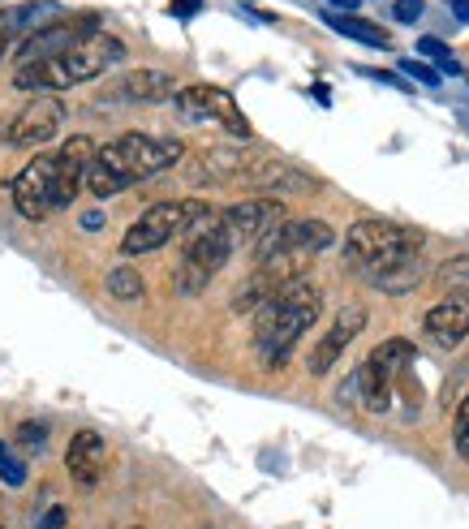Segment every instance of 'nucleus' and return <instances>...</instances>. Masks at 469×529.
Masks as SVG:
<instances>
[{"mask_svg": "<svg viewBox=\"0 0 469 529\" xmlns=\"http://www.w3.org/2000/svg\"><path fill=\"white\" fill-rule=\"evenodd\" d=\"M181 155H186V147H181L177 138H155V134L130 130V134L112 138L108 147L95 151V164L87 173V190L95 198H112L138 181L168 173L173 164H181Z\"/></svg>", "mask_w": 469, "mask_h": 529, "instance_id": "obj_1", "label": "nucleus"}, {"mask_svg": "<svg viewBox=\"0 0 469 529\" xmlns=\"http://www.w3.org/2000/svg\"><path fill=\"white\" fill-rule=\"evenodd\" d=\"M319 314H323V289L310 280L289 284L276 302H267L259 314H254V349H259L263 366L280 370L289 362L297 340L319 323Z\"/></svg>", "mask_w": 469, "mask_h": 529, "instance_id": "obj_2", "label": "nucleus"}, {"mask_svg": "<svg viewBox=\"0 0 469 529\" xmlns=\"http://www.w3.org/2000/svg\"><path fill=\"white\" fill-rule=\"evenodd\" d=\"M125 48L117 35L99 31L91 39H82L78 48H69L52 61H35V65H18L13 69V87L18 91H31V95H56V91H69L78 82H91L108 69H117L125 61Z\"/></svg>", "mask_w": 469, "mask_h": 529, "instance_id": "obj_3", "label": "nucleus"}, {"mask_svg": "<svg viewBox=\"0 0 469 529\" xmlns=\"http://www.w3.org/2000/svg\"><path fill=\"white\" fill-rule=\"evenodd\" d=\"M237 241L229 237V228L220 224V216H207L203 224L190 228V241H186V254H181V263L173 271V289L181 297H194L203 293L211 280L224 271V263L233 259Z\"/></svg>", "mask_w": 469, "mask_h": 529, "instance_id": "obj_4", "label": "nucleus"}, {"mask_svg": "<svg viewBox=\"0 0 469 529\" xmlns=\"http://www.w3.org/2000/svg\"><path fill=\"white\" fill-rule=\"evenodd\" d=\"M207 216H216V211H211V203H203V198H168V203H155L125 228L121 254H130V259L134 254H151V250L168 246L173 237L190 233V228L203 224Z\"/></svg>", "mask_w": 469, "mask_h": 529, "instance_id": "obj_5", "label": "nucleus"}, {"mask_svg": "<svg viewBox=\"0 0 469 529\" xmlns=\"http://www.w3.org/2000/svg\"><path fill=\"white\" fill-rule=\"evenodd\" d=\"M409 362H414V345L409 340H383V345H375L371 353H366V362L358 366V375H349L345 383H340V392L349 396H358L371 413H383L392 405V388H396V379L409 370Z\"/></svg>", "mask_w": 469, "mask_h": 529, "instance_id": "obj_6", "label": "nucleus"}, {"mask_svg": "<svg viewBox=\"0 0 469 529\" xmlns=\"http://www.w3.org/2000/svg\"><path fill=\"white\" fill-rule=\"evenodd\" d=\"M409 246H426L422 228H409V224H396V220H358L345 233V263L366 271L371 263H379L383 254L409 250Z\"/></svg>", "mask_w": 469, "mask_h": 529, "instance_id": "obj_7", "label": "nucleus"}, {"mask_svg": "<svg viewBox=\"0 0 469 529\" xmlns=\"http://www.w3.org/2000/svg\"><path fill=\"white\" fill-rule=\"evenodd\" d=\"M56 168H61V151H39L31 164L13 177L9 194L22 220H48L52 216V190H56Z\"/></svg>", "mask_w": 469, "mask_h": 529, "instance_id": "obj_8", "label": "nucleus"}, {"mask_svg": "<svg viewBox=\"0 0 469 529\" xmlns=\"http://www.w3.org/2000/svg\"><path fill=\"white\" fill-rule=\"evenodd\" d=\"M332 241H336V233L328 220L297 216V220H284L280 228H272L263 241H254V263L272 259V254H323Z\"/></svg>", "mask_w": 469, "mask_h": 529, "instance_id": "obj_9", "label": "nucleus"}, {"mask_svg": "<svg viewBox=\"0 0 469 529\" xmlns=\"http://www.w3.org/2000/svg\"><path fill=\"white\" fill-rule=\"evenodd\" d=\"M177 112L186 121H220L224 130H229L233 138H250V121L237 112L233 95L224 87H211V82H194V87H181L177 91Z\"/></svg>", "mask_w": 469, "mask_h": 529, "instance_id": "obj_10", "label": "nucleus"}, {"mask_svg": "<svg viewBox=\"0 0 469 529\" xmlns=\"http://www.w3.org/2000/svg\"><path fill=\"white\" fill-rule=\"evenodd\" d=\"M99 35V13H78V18H61L52 26H39L35 35H26V44L18 48V65H35V61H52L69 48H78L82 39Z\"/></svg>", "mask_w": 469, "mask_h": 529, "instance_id": "obj_11", "label": "nucleus"}, {"mask_svg": "<svg viewBox=\"0 0 469 529\" xmlns=\"http://www.w3.org/2000/svg\"><path fill=\"white\" fill-rule=\"evenodd\" d=\"M65 121V104L56 95H35L31 104H22L13 117L5 121V142L9 147H44V142L61 130Z\"/></svg>", "mask_w": 469, "mask_h": 529, "instance_id": "obj_12", "label": "nucleus"}, {"mask_svg": "<svg viewBox=\"0 0 469 529\" xmlns=\"http://www.w3.org/2000/svg\"><path fill=\"white\" fill-rule=\"evenodd\" d=\"M284 220H289V211H284V203L280 198H267V194H254V198H241V203H233V207H224L220 211V224L229 228V237L237 241H263L272 228H280Z\"/></svg>", "mask_w": 469, "mask_h": 529, "instance_id": "obj_13", "label": "nucleus"}, {"mask_svg": "<svg viewBox=\"0 0 469 529\" xmlns=\"http://www.w3.org/2000/svg\"><path fill=\"white\" fill-rule=\"evenodd\" d=\"M362 327H366V306H340L336 310V319L328 323V332L319 336V345H315V353H310V375H328V370L345 357V349L353 345V340L362 336Z\"/></svg>", "mask_w": 469, "mask_h": 529, "instance_id": "obj_14", "label": "nucleus"}, {"mask_svg": "<svg viewBox=\"0 0 469 529\" xmlns=\"http://www.w3.org/2000/svg\"><path fill=\"white\" fill-rule=\"evenodd\" d=\"M95 142L87 134H74L61 147V168H56V190H52V211H65L78 198V190L87 185V173L95 164Z\"/></svg>", "mask_w": 469, "mask_h": 529, "instance_id": "obj_15", "label": "nucleus"}, {"mask_svg": "<svg viewBox=\"0 0 469 529\" xmlns=\"http://www.w3.org/2000/svg\"><path fill=\"white\" fill-rule=\"evenodd\" d=\"M362 276L371 280L379 293H409V289H418V280L426 276L422 246H409V250H392V254H383V259L366 267Z\"/></svg>", "mask_w": 469, "mask_h": 529, "instance_id": "obj_16", "label": "nucleus"}, {"mask_svg": "<svg viewBox=\"0 0 469 529\" xmlns=\"http://www.w3.org/2000/svg\"><path fill=\"white\" fill-rule=\"evenodd\" d=\"M246 181H250L259 194H267V198H280V194H315V190H323L319 177H310L306 168H297V164H289V160H254V168L246 173Z\"/></svg>", "mask_w": 469, "mask_h": 529, "instance_id": "obj_17", "label": "nucleus"}, {"mask_svg": "<svg viewBox=\"0 0 469 529\" xmlns=\"http://www.w3.org/2000/svg\"><path fill=\"white\" fill-rule=\"evenodd\" d=\"M254 160L259 155L254 151H233V147H207V151H198L194 155V164H190V181L194 185H229L237 177H246Z\"/></svg>", "mask_w": 469, "mask_h": 529, "instance_id": "obj_18", "label": "nucleus"}, {"mask_svg": "<svg viewBox=\"0 0 469 529\" xmlns=\"http://www.w3.org/2000/svg\"><path fill=\"white\" fill-rule=\"evenodd\" d=\"M422 332L435 340V345H461V340L469 336V293H448L439 306L426 310L422 319Z\"/></svg>", "mask_w": 469, "mask_h": 529, "instance_id": "obj_19", "label": "nucleus"}, {"mask_svg": "<svg viewBox=\"0 0 469 529\" xmlns=\"http://www.w3.org/2000/svg\"><path fill=\"white\" fill-rule=\"evenodd\" d=\"M104 461H108V448H104V439H99V431H78L69 439L65 469L78 486H95L99 474H104Z\"/></svg>", "mask_w": 469, "mask_h": 529, "instance_id": "obj_20", "label": "nucleus"}, {"mask_svg": "<svg viewBox=\"0 0 469 529\" xmlns=\"http://www.w3.org/2000/svg\"><path fill=\"white\" fill-rule=\"evenodd\" d=\"M121 95L138 99V104H160V99H177V82L164 69H134L121 78Z\"/></svg>", "mask_w": 469, "mask_h": 529, "instance_id": "obj_21", "label": "nucleus"}, {"mask_svg": "<svg viewBox=\"0 0 469 529\" xmlns=\"http://www.w3.org/2000/svg\"><path fill=\"white\" fill-rule=\"evenodd\" d=\"M323 22H328L332 31H340V35L358 39V44H366V48H388V44H392L383 26L366 22V18H353V13H323Z\"/></svg>", "mask_w": 469, "mask_h": 529, "instance_id": "obj_22", "label": "nucleus"}, {"mask_svg": "<svg viewBox=\"0 0 469 529\" xmlns=\"http://www.w3.org/2000/svg\"><path fill=\"white\" fill-rule=\"evenodd\" d=\"M142 289H147V284H142V276H138L130 263L108 271V293L117 297V302H134V297H142Z\"/></svg>", "mask_w": 469, "mask_h": 529, "instance_id": "obj_23", "label": "nucleus"}, {"mask_svg": "<svg viewBox=\"0 0 469 529\" xmlns=\"http://www.w3.org/2000/svg\"><path fill=\"white\" fill-rule=\"evenodd\" d=\"M435 284H439V289H461V293H469V254L448 259L444 267L435 271Z\"/></svg>", "mask_w": 469, "mask_h": 529, "instance_id": "obj_24", "label": "nucleus"}, {"mask_svg": "<svg viewBox=\"0 0 469 529\" xmlns=\"http://www.w3.org/2000/svg\"><path fill=\"white\" fill-rule=\"evenodd\" d=\"M0 482L5 486H26V461L0 439Z\"/></svg>", "mask_w": 469, "mask_h": 529, "instance_id": "obj_25", "label": "nucleus"}, {"mask_svg": "<svg viewBox=\"0 0 469 529\" xmlns=\"http://www.w3.org/2000/svg\"><path fill=\"white\" fill-rule=\"evenodd\" d=\"M418 56H431V61H439V65L448 69V74H461V65L448 56V44H444V39H431V35L418 39Z\"/></svg>", "mask_w": 469, "mask_h": 529, "instance_id": "obj_26", "label": "nucleus"}, {"mask_svg": "<svg viewBox=\"0 0 469 529\" xmlns=\"http://www.w3.org/2000/svg\"><path fill=\"white\" fill-rule=\"evenodd\" d=\"M18 443H22L26 452H44L48 426H44V422H22V426H18Z\"/></svg>", "mask_w": 469, "mask_h": 529, "instance_id": "obj_27", "label": "nucleus"}, {"mask_svg": "<svg viewBox=\"0 0 469 529\" xmlns=\"http://www.w3.org/2000/svg\"><path fill=\"white\" fill-rule=\"evenodd\" d=\"M452 439H457L461 461H469V396L457 405V426H452Z\"/></svg>", "mask_w": 469, "mask_h": 529, "instance_id": "obj_28", "label": "nucleus"}, {"mask_svg": "<svg viewBox=\"0 0 469 529\" xmlns=\"http://www.w3.org/2000/svg\"><path fill=\"white\" fill-rule=\"evenodd\" d=\"M401 74L418 78L422 87H439V69H431V65H426V61H401Z\"/></svg>", "mask_w": 469, "mask_h": 529, "instance_id": "obj_29", "label": "nucleus"}, {"mask_svg": "<svg viewBox=\"0 0 469 529\" xmlns=\"http://www.w3.org/2000/svg\"><path fill=\"white\" fill-rule=\"evenodd\" d=\"M22 31V22H18V9H0V52H5L13 44V35Z\"/></svg>", "mask_w": 469, "mask_h": 529, "instance_id": "obj_30", "label": "nucleus"}, {"mask_svg": "<svg viewBox=\"0 0 469 529\" xmlns=\"http://www.w3.org/2000/svg\"><path fill=\"white\" fill-rule=\"evenodd\" d=\"M422 13H426L422 0H396V5H392V18H396V22H405V26H414V22L422 18Z\"/></svg>", "mask_w": 469, "mask_h": 529, "instance_id": "obj_31", "label": "nucleus"}, {"mask_svg": "<svg viewBox=\"0 0 469 529\" xmlns=\"http://www.w3.org/2000/svg\"><path fill=\"white\" fill-rule=\"evenodd\" d=\"M65 521H69V512H65L61 504H56V508H48V517L39 521V529H65Z\"/></svg>", "mask_w": 469, "mask_h": 529, "instance_id": "obj_32", "label": "nucleus"}, {"mask_svg": "<svg viewBox=\"0 0 469 529\" xmlns=\"http://www.w3.org/2000/svg\"><path fill=\"white\" fill-rule=\"evenodd\" d=\"M198 9H203V0H173V13H177V18H194Z\"/></svg>", "mask_w": 469, "mask_h": 529, "instance_id": "obj_33", "label": "nucleus"}, {"mask_svg": "<svg viewBox=\"0 0 469 529\" xmlns=\"http://www.w3.org/2000/svg\"><path fill=\"white\" fill-rule=\"evenodd\" d=\"M362 74H366V78H375V82H392V87H405V91H409V82H401L396 74H383V69H362Z\"/></svg>", "mask_w": 469, "mask_h": 529, "instance_id": "obj_34", "label": "nucleus"}, {"mask_svg": "<svg viewBox=\"0 0 469 529\" xmlns=\"http://www.w3.org/2000/svg\"><path fill=\"white\" fill-rule=\"evenodd\" d=\"M332 9H345V13H358L362 9V0H328Z\"/></svg>", "mask_w": 469, "mask_h": 529, "instance_id": "obj_35", "label": "nucleus"}, {"mask_svg": "<svg viewBox=\"0 0 469 529\" xmlns=\"http://www.w3.org/2000/svg\"><path fill=\"white\" fill-rule=\"evenodd\" d=\"M452 13H457L461 22H469V0H452Z\"/></svg>", "mask_w": 469, "mask_h": 529, "instance_id": "obj_36", "label": "nucleus"}, {"mask_svg": "<svg viewBox=\"0 0 469 529\" xmlns=\"http://www.w3.org/2000/svg\"><path fill=\"white\" fill-rule=\"evenodd\" d=\"M134 529H142V525H134Z\"/></svg>", "mask_w": 469, "mask_h": 529, "instance_id": "obj_37", "label": "nucleus"}]
</instances>
